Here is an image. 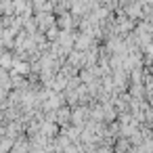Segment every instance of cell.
Listing matches in <instances>:
<instances>
[{
	"instance_id": "6da1fadb",
	"label": "cell",
	"mask_w": 153,
	"mask_h": 153,
	"mask_svg": "<svg viewBox=\"0 0 153 153\" xmlns=\"http://www.w3.org/2000/svg\"><path fill=\"white\" fill-rule=\"evenodd\" d=\"M90 117H88V107H82V105H78V107H74L71 109V126H76V128H84L86 126V122H88Z\"/></svg>"
},
{
	"instance_id": "7a4b0ae2",
	"label": "cell",
	"mask_w": 153,
	"mask_h": 153,
	"mask_svg": "<svg viewBox=\"0 0 153 153\" xmlns=\"http://www.w3.org/2000/svg\"><path fill=\"white\" fill-rule=\"evenodd\" d=\"M34 21H36V27H38V32H46L48 27H53L55 25V15L53 13H36L34 15Z\"/></svg>"
},
{
	"instance_id": "3957f363",
	"label": "cell",
	"mask_w": 153,
	"mask_h": 153,
	"mask_svg": "<svg viewBox=\"0 0 153 153\" xmlns=\"http://www.w3.org/2000/svg\"><path fill=\"white\" fill-rule=\"evenodd\" d=\"M40 134H42L44 138L53 140V138L59 134V126H57L55 122H46V120H42V122H40Z\"/></svg>"
},
{
	"instance_id": "277c9868",
	"label": "cell",
	"mask_w": 153,
	"mask_h": 153,
	"mask_svg": "<svg viewBox=\"0 0 153 153\" xmlns=\"http://www.w3.org/2000/svg\"><path fill=\"white\" fill-rule=\"evenodd\" d=\"M126 92L130 94V99H145V86L143 84H130Z\"/></svg>"
},
{
	"instance_id": "5b68a950",
	"label": "cell",
	"mask_w": 153,
	"mask_h": 153,
	"mask_svg": "<svg viewBox=\"0 0 153 153\" xmlns=\"http://www.w3.org/2000/svg\"><path fill=\"white\" fill-rule=\"evenodd\" d=\"M151 71H153V65H151Z\"/></svg>"
}]
</instances>
